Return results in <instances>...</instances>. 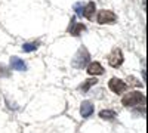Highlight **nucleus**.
Instances as JSON below:
<instances>
[{
    "mask_svg": "<svg viewBox=\"0 0 148 133\" xmlns=\"http://www.w3.org/2000/svg\"><path fill=\"white\" fill-rule=\"evenodd\" d=\"M99 117L102 120H114L116 118V113L113 110H102V111H99Z\"/></svg>",
    "mask_w": 148,
    "mask_h": 133,
    "instance_id": "obj_13",
    "label": "nucleus"
},
{
    "mask_svg": "<svg viewBox=\"0 0 148 133\" xmlns=\"http://www.w3.org/2000/svg\"><path fill=\"white\" fill-rule=\"evenodd\" d=\"M9 76H10V71L5 65H0V77H9Z\"/></svg>",
    "mask_w": 148,
    "mask_h": 133,
    "instance_id": "obj_15",
    "label": "nucleus"
},
{
    "mask_svg": "<svg viewBox=\"0 0 148 133\" xmlns=\"http://www.w3.org/2000/svg\"><path fill=\"white\" fill-rule=\"evenodd\" d=\"M108 89L116 95H121L123 92L127 90V84H126V81H123L117 77H113L108 81Z\"/></svg>",
    "mask_w": 148,
    "mask_h": 133,
    "instance_id": "obj_4",
    "label": "nucleus"
},
{
    "mask_svg": "<svg viewBox=\"0 0 148 133\" xmlns=\"http://www.w3.org/2000/svg\"><path fill=\"white\" fill-rule=\"evenodd\" d=\"M117 21V15L114 14L113 10H107V9H102L98 12L96 15V22L104 25V24H116Z\"/></svg>",
    "mask_w": 148,
    "mask_h": 133,
    "instance_id": "obj_3",
    "label": "nucleus"
},
{
    "mask_svg": "<svg viewBox=\"0 0 148 133\" xmlns=\"http://www.w3.org/2000/svg\"><path fill=\"white\" fill-rule=\"evenodd\" d=\"M83 31H86V25L82 22H76V16H73L70 19V25H68V33L71 35H80Z\"/></svg>",
    "mask_w": 148,
    "mask_h": 133,
    "instance_id": "obj_6",
    "label": "nucleus"
},
{
    "mask_svg": "<svg viewBox=\"0 0 148 133\" xmlns=\"http://www.w3.org/2000/svg\"><path fill=\"white\" fill-rule=\"evenodd\" d=\"M98 83V80H96V77H93V78H88V80H84L82 84H80V90L83 92V93H86V92H88L92 86H95V84Z\"/></svg>",
    "mask_w": 148,
    "mask_h": 133,
    "instance_id": "obj_12",
    "label": "nucleus"
},
{
    "mask_svg": "<svg viewBox=\"0 0 148 133\" xmlns=\"http://www.w3.org/2000/svg\"><path fill=\"white\" fill-rule=\"evenodd\" d=\"M127 81H129V83H132L133 86H138V87H139V86H142V83H139L135 77H129V78H127Z\"/></svg>",
    "mask_w": 148,
    "mask_h": 133,
    "instance_id": "obj_16",
    "label": "nucleus"
},
{
    "mask_svg": "<svg viewBox=\"0 0 148 133\" xmlns=\"http://www.w3.org/2000/svg\"><path fill=\"white\" fill-rule=\"evenodd\" d=\"M88 74L90 76H102L104 74V67L99 64V62H89L88 64Z\"/></svg>",
    "mask_w": 148,
    "mask_h": 133,
    "instance_id": "obj_9",
    "label": "nucleus"
},
{
    "mask_svg": "<svg viewBox=\"0 0 148 133\" xmlns=\"http://www.w3.org/2000/svg\"><path fill=\"white\" fill-rule=\"evenodd\" d=\"M121 105L126 108H135L139 105H145V95L142 92H130L121 98Z\"/></svg>",
    "mask_w": 148,
    "mask_h": 133,
    "instance_id": "obj_1",
    "label": "nucleus"
},
{
    "mask_svg": "<svg viewBox=\"0 0 148 133\" xmlns=\"http://www.w3.org/2000/svg\"><path fill=\"white\" fill-rule=\"evenodd\" d=\"M95 111V108H93V104L90 101H83L82 105H80V115L83 118H89Z\"/></svg>",
    "mask_w": 148,
    "mask_h": 133,
    "instance_id": "obj_7",
    "label": "nucleus"
},
{
    "mask_svg": "<svg viewBox=\"0 0 148 133\" xmlns=\"http://www.w3.org/2000/svg\"><path fill=\"white\" fill-rule=\"evenodd\" d=\"M95 10H96V5H95V2H89V3H86L84 5V9H83V18H86V19H92V16H93V14H95Z\"/></svg>",
    "mask_w": 148,
    "mask_h": 133,
    "instance_id": "obj_10",
    "label": "nucleus"
},
{
    "mask_svg": "<svg viewBox=\"0 0 148 133\" xmlns=\"http://www.w3.org/2000/svg\"><path fill=\"white\" fill-rule=\"evenodd\" d=\"M123 61H125V58H123L121 49H119V47H114L113 52H111L110 56H108V64H110V67L119 68V67H121Z\"/></svg>",
    "mask_w": 148,
    "mask_h": 133,
    "instance_id": "obj_5",
    "label": "nucleus"
},
{
    "mask_svg": "<svg viewBox=\"0 0 148 133\" xmlns=\"http://www.w3.org/2000/svg\"><path fill=\"white\" fill-rule=\"evenodd\" d=\"M83 9H84V3L83 2H76L73 5V10L76 12L77 16H82L83 15Z\"/></svg>",
    "mask_w": 148,
    "mask_h": 133,
    "instance_id": "obj_14",
    "label": "nucleus"
},
{
    "mask_svg": "<svg viewBox=\"0 0 148 133\" xmlns=\"http://www.w3.org/2000/svg\"><path fill=\"white\" fill-rule=\"evenodd\" d=\"M89 61H90V55H89L88 49H86L84 46H82L80 49L77 50L76 56H74L71 65H73L74 68H77V70H83L84 67H88Z\"/></svg>",
    "mask_w": 148,
    "mask_h": 133,
    "instance_id": "obj_2",
    "label": "nucleus"
},
{
    "mask_svg": "<svg viewBox=\"0 0 148 133\" xmlns=\"http://www.w3.org/2000/svg\"><path fill=\"white\" fill-rule=\"evenodd\" d=\"M9 67H10V70H15V71H25L27 70V64L24 62V59H21L18 56H12L10 58Z\"/></svg>",
    "mask_w": 148,
    "mask_h": 133,
    "instance_id": "obj_8",
    "label": "nucleus"
},
{
    "mask_svg": "<svg viewBox=\"0 0 148 133\" xmlns=\"http://www.w3.org/2000/svg\"><path fill=\"white\" fill-rule=\"evenodd\" d=\"M42 43L37 40V42H28V43H24L22 44V52H25V53H30V52H34L39 49V46Z\"/></svg>",
    "mask_w": 148,
    "mask_h": 133,
    "instance_id": "obj_11",
    "label": "nucleus"
}]
</instances>
